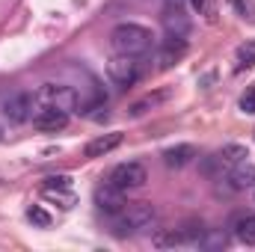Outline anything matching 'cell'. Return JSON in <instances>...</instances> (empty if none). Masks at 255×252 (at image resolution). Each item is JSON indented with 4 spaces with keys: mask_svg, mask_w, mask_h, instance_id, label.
Returning <instances> with one entry per match:
<instances>
[{
    "mask_svg": "<svg viewBox=\"0 0 255 252\" xmlns=\"http://www.w3.org/2000/svg\"><path fill=\"white\" fill-rule=\"evenodd\" d=\"M157 226V208L148 202H133L125 205V211L116 214L113 220V235L116 238H133V235H145Z\"/></svg>",
    "mask_w": 255,
    "mask_h": 252,
    "instance_id": "6da1fadb",
    "label": "cell"
},
{
    "mask_svg": "<svg viewBox=\"0 0 255 252\" xmlns=\"http://www.w3.org/2000/svg\"><path fill=\"white\" fill-rule=\"evenodd\" d=\"M110 45H113L116 54H125V57H145V54L151 51V45H154V36H151L148 27L125 21V24L113 27Z\"/></svg>",
    "mask_w": 255,
    "mask_h": 252,
    "instance_id": "7a4b0ae2",
    "label": "cell"
},
{
    "mask_svg": "<svg viewBox=\"0 0 255 252\" xmlns=\"http://www.w3.org/2000/svg\"><path fill=\"white\" fill-rule=\"evenodd\" d=\"M36 101L42 107H60V110H68V113L80 107V95L68 83H42L39 92H36Z\"/></svg>",
    "mask_w": 255,
    "mask_h": 252,
    "instance_id": "3957f363",
    "label": "cell"
},
{
    "mask_svg": "<svg viewBox=\"0 0 255 252\" xmlns=\"http://www.w3.org/2000/svg\"><path fill=\"white\" fill-rule=\"evenodd\" d=\"M36 95L33 92H9L3 101H0V113L9 119V122H15V125H24V122H30L36 113Z\"/></svg>",
    "mask_w": 255,
    "mask_h": 252,
    "instance_id": "277c9868",
    "label": "cell"
},
{
    "mask_svg": "<svg viewBox=\"0 0 255 252\" xmlns=\"http://www.w3.org/2000/svg\"><path fill=\"white\" fill-rule=\"evenodd\" d=\"M107 74L116 86H133L139 77H142V63L139 57H125V54H116L110 63H107Z\"/></svg>",
    "mask_w": 255,
    "mask_h": 252,
    "instance_id": "5b68a950",
    "label": "cell"
},
{
    "mask_svg": "<svg viewBox=\"0 0 255 252\" xmlns=\"http://www.w3.org/2000/svg\"><path fill=\"white\" fill-rule=\"evenodd\" d=\"M148 181V172H145V166L142 163H136V160H128V163H119L113 172H110V184H116L119 190H139L142 184Z\"/></svg>",
    "mask_w": 255,
    "mask_h": 252,
    "instance_id": "8992f818",
    "label": "cell"
},
{
    "mask_svg": "<svg viewBox=\"0 0 255 252\" xmlns=\"http://www.w3.org/2000/svg\"><path fill=\"white\" fill-rule=\"evenodd\" d=\"M95 205H98V211H104V214H110V217H116L119 211H125L128 199H125V190H119L116 184H101V187L95 190Z\"/></svg>",
    "mask_w": 255,
    "mask_h": 252,
    "instance_id": "52a82bcc",
    "label": "cell"
},
{
    "mask_svg": "<svg viewBox=\"0 0 255 252\" xmlns=\"http://www.w3.org/2000/svg\"><path fill=\"white\" fill-rule=\"evenodd\" d=\"M65 125H68V110H60V107H42L33 116V127L42 133H57Z\"/></svg>",
    "mask_w": 255,
    "mask_h": 252,
    "instance_id": "ba28073f",
    "label": "cell"
},
{
    "mask_svg": "<svg viewBox=\"0 0 255 252\" xmlns=\"http://www.w3.org/2000/svg\"><path fill=\"white\" fill-rule=\"evenodd\" d=\"M184 54H187V39L166 36V42L157 48V65L160 68H172V65H178L184 60Z\"/></svg>",
    "mask_w": 255,
    "mask_h": 252,
    "instance_id": "9c48e42d",
    "label": "cell"
},
{
    "mask_svg": "<svg viewBox=\"0 0 255 252\" xmlns=\"http://www.w3.org/2000/svg\"><path fill=\"white\" fill-rule=\"evenodd\" d=\"M122 130H110V133H98L95 139H89L86 142V148H83V154L86 157H104V154H110L113 148H119L122 145Z\"/></svg>",
    "mask_w": 255,
    "mask_h": 252,
    "instance_id": "30bf717a",
    "label": "cell"
},
{
    "mask_svg": "<svg viewBox=\"0 0 255 252\" xmlns=\"http://www.w3.org/2000/svg\"><path fill=\"white\" fill-rule=\"evenodd\" d=\"M163 27H166V36H181V39L190 36V18H187L184 9H178V6H169V9H166Z\"/></svg>",
    "mask_w": 255,
    "mask_h": 252,
    "instance_id": "8fae6325",
    "label": "cell"
},
{
    "mask_svg": "<svg viewBox=\"0 0 255 252\" xmlns=\"http://www.w3.org/2000/svg\"><path fill=\"white\" fill-rule=\"evenodd\" d=\"M232 190H250L255 187V163L250 160H241V163H235L232 169H229V178H226Z\"/></svg>",
    "mask_w": 255,
    "mask_h": 252,
    "instance_id": "7c38bea8",
    "label": "cell"
},
{
    "mask_svg": "<svg viewBox=\"0 0 255 252\" xmlns=\"http://www.w3.org/2000/svg\"><path fill=\"white\" fill-rule=\"evenodd\" d=\"M193 157H196V148L187 145V142L172 145V148H166V151H163V163H166L169 169H184L187 163H193Z\"/></svg>",
    "mask_w": 255,
    "mask_h": 252,
    "instance_id": "4fadbf2b",
    "label": "cell"
},
{
    "mask_svg": "<svg viewBox=\"0 0 255 252\" xmlns=\"http://www.w3.org/2000/svg\"><path fill=\"white\" fill-rule=\"evenodd\" d=\"M232 229H235V235H238V241H241V244L255 247V217H253V214H247V217H238Z\"/></svg>",
    "mask_w": 255,
    "mask_h": 252,
    "instance_id": "5bb4252c",
    "label": "cell"
},
{
    "mask_svg": "<svg viewBox=\"0 0 255 252\" xmlns=\"http://www.w3.org/2000/svg\"><path fill=\"white\" fill-rule=\"evenodd\" d=\"M217 157H220V163H223V166H235V163L247 160V157H250V151H247L244 145H238V142H229V145H223V151H220Z\"/></svg>",
    "mask_w": 255,
    "mask_h": 252,
    "instance_id": "9a60e30c",
    "label": "cell"
},
{
    "mask_svg": "<svg viewBox=\"0 0 255 252\" xmlns=\"http://www.w3.org/2000/svg\"><path fill=\"white\" fill-rule=\"evenodd\" d=\"M42 196H45V199H51V202H60V208H65V211L74 205V193H71L68 187H54V184H45V187H42Z\"/></svg>",
    "mask_w": 255,
    "mask_h": 252,
    "instance_id": "2e32d148",
    "label": "cell"
},
{
    "mask_svg": "<svg viewBox=\"0 0 255 252\" xmlns=\"http://www.w3.org/2000/svg\"><path fill=\"white\" fill-rule=\"evenodd\" d=\"M169 92H154V95H145L142 101H136L133 107H130V116H142V113H148V110H154L163 98H166Z\"/></svg>",
    "mask_w": 255,
    "mask_h": 252,
    "instance_id": "e0dca14e",
    "label": "cell"
},
{
    "mask_svg": "<svg viewBox=\"0 0 255 252\" xmlns=\"http://www.w3.org/2000/svg\"><path fill=\"white\" fill-rule=\"evenodd\" d=\"M226 247V232H211L205 229L199 238V250H223Z\"/></svg>",
    "mask_w": 255,
    "mask_h": 252,
    "instance_id": "ac0fdd59",
    "label": "cell"
},
{
    "mask_svg": "<svg viewBox=\"0 0 255 252\" xmlns=\"http://www.w3.org/2000/svg\"><path fill=\"white\" fill-rule=\"evenodd\" d=\"M27 220H30L33 226H39V229H48V226H51V214H48L45 208H39V205H30V208H27Z\"/></svg>",
    "mask_w": 255,
    "mask_h": 252,
    "instance_id": "d6986e66",
    "label": "cell"
},
{
    "mask_svg": "<svg viewBox=\"0 0 255 252\" xmlns=\"http://www.w3.org/2000/svg\"><path fill=\"white\" fill-rule=\"evenodd\" d=\"M238 65L241 68H253L255 65V42H247L238 48Z\"/></svg>",
    "mask_w": 255,
    "mask_h": 252,
    "instance_id": "ffe728a7",
    "label": "cell"
},
{
    "mask_svg": "<svg viewBox=\"0 0 255 252\" xmlns=\"http://www.w3.org/2000/svg\"><path fill=\"white\" fill-rule=\"evenodd\" d=\"M232 3H235V9H238V15L244 21L255 24V0H232Z\"/></svg>",
    "mask_w": 255,
    "mask_h": 252,
    "instance_id": "44dd1931",
    "label": "cell"
},
{
    "mask_svg": "<svg viewBox=\"0 0 255 252\" xmlns=\"http://www.w3.org/2000/svg\"><path fill=\"white\" fill-rule=\"evenodd\" d=\"M241 110L250 113V116L255 113V86H247V92L241 95Z\"/></svg>",
    "mask_w": 255,
    "mask_h": 252,
    "instance_id": "7402d4cb",
    "label": "cell"
},
{
    "mask_svg": "<svg viewBox=\"0 0 255 252\" xmlns=\"http://www.w3.org/2000/svg\"><path fill=\"white\" fill-rule=\"evenodd\" d=\"M190 6L199 12V15H208V18H214V0H190Z\"/></svg>",
    "mask_w": 255,
    "mask_h": 252,
    "instance_id": "603a6c76",
    "label": "cell"
},
{
    "mask_svg": "<svg viewBox=\"0 0 255 252\" xmlns=\"http://www.w3.org/2000/svg\"><path fill=\"white\" fill-rule=\"evenodd\" d=\"M45 184H54V187H71V178H68V175H51V178H45Z\"/></svg>",
    "mask_w": 255,
    "mask_h": 252,
    "instance_id": "cb8c5ba5",
    "label": "cell"
},
{
    "mask_svg": "<svg viewBox=\"0 0 255 252\" xmlns=\"http://www.w3.org/2000/svg\"><path fill=\"white\" fill-rule=\"evenodd\" d=\"M0 139H3V127H0Z\"/></svg>",
    "mask_w": 255,
    "mask_h": 252,
    "instance_id": "d4e9b609",
    "label": "cell"
}]
</instances>
